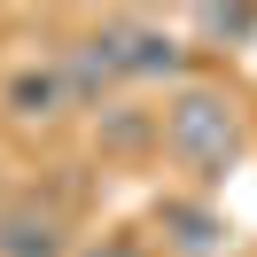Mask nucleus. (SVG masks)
I'll list each match as a JSON object with an SVG mask.
<instances>
[{
    "instance_id": "f257e3e1",
    "label": "nucleus",
    "mask_w": 257,
    "mask_h": 257,
    "mask_svg": "<svg viewBox=\"0 0 257 257\" xmlns=\"http://www.w3.org/2000/svg\"><path fill=\"white\" fill-rule=\"evenodd\" d=\"M156 117H164V164L179 172V187L218 195L241 172V156H249V109H241V94L226 78L195 70L187 86H172L156 101Z\"/></svg>"
},
{
    "instance_id": "f03ea898",
    "label": "nucleus",
    "mask_w": 257,
    "mask_h": 257,
    "mask_svg": "<svg viewBox=\"0 0 257 257\" xmlns=\"http://www.w3.org/2000/svg\"><path fill=\"white\" fill-rule=\"evenodd\" d=\"M86 39H94L101 70L117 78V94H141V86H187L195 78V47L179 39V24L148 16V8H109V16L86 24Z\"/></svg>"
},
{
    "instance_id": "7ed1b4c3",
    "label": "nucleus",
    "mask_w": 257,
    "mask_h": 257,
    "mask_svg": "<svg viewBox=\"0 0 257 257\" xmlns=\"http://www.w3.org/2000/svg\"><path fill=\"white\" fill-rule=\"evenodd\" d=\"M0 117L24 133H55L63 117H78V94H70L63 47H24L16 63L0 70Z\"/></svg>"
},
{
    "instance_id": "20e7f679",
    "label": "nucleus",
    "mask_w": 257,
    "mask_h": 257,
    "mask_svg": "<svg viewBox=\"0 0 257 257\" xmlns=\"http://www.w3.org/2000/svg\"><path fill=\"white\" fill-rule=\"evenodd\" d=\"M148 234H156L164 257H226L234 249V218L218 210V195H195V187H164L156 210H148Z\"/></svg>"
},
{
    "instance_id": "39448f33",
    "label": "nucleus",
    "mask_w": 257,
    "mask_h": 257,
    "mask_svg": "<svg viewBox=\"0 0 257 257\" xmlns=\"http://www.w3.org/2000/svg\"><path fill=\"white\" fill-rule=\"evenodd\" d=\"M0 257H78V226L55 195L16 187L0 195Z\"/></svg>"
},
{
    "instance_id": "423d86ee",
    "label": "nucleus",
    "mask_w": 257,
    "mask_h": 257,
    "mask_svg": "<svg viewBox=\"0 0 257 257\" xmlns=\"http://www.w3.org/2000/svg\"><path fill=\"white\" fill-rule=\"evenodd\" d=\"M94 148L109 164H141V156H164V117L148 109L141 94H125V101H109V109L94 117Z\"/></svg>"
},
{
    "instance_id": "0eeeda50",
    "label": "nucleus",
    "mask_w": 257,
    "mask_h": 257,
    "mask_svg": "<svg viewBox=\"0 0 257 257\" xmlns=\"http://www.w3.org/2000/svg\"><path fill=\"white\" fill-rule=\"evenodd\" d=\"M187 32L218 39V47H249V39H257V8H195Z\"/></svg>"
},
{
    "instance_id": "6e6552de",
    "label": "nucleus",
    "mask_w": 257,
    "mask_h": 257,
    "mask_svg": "<svg viewBox=\"0 0 257 257\" xmlns=\"http://www.w3.org/2000/svg\"><path fill=\"white\" fill-rule=\"evenodd\" d=\"M78 257H164L156 234H141V226H101V234H86Z\"/></svg>"
}]
</instances>
